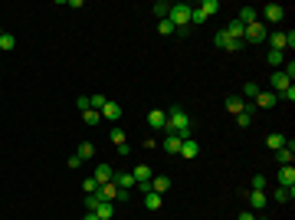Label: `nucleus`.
I'll return each mask as SVG.
<instances>
[{"instance_id": "1", "label": "nucleus", "mask_w": 295, "mask_h": 220, "mask_svg": "<svg viewBox=\"0 0 295 220\" xmlns=\"http://www.w3.org/2000/svg\"><path fill=\"white\" fill-rule=\"evenodd\" d=\"M167 132L187 138V132H191V119H187L184 108H171V112H167Z\"/></svg>"}, {"instance_id": "2", "label": "nucleus", "mask_w": 295, "mask_h": 220, "mask_svg": "<svg viewBox=\"0 0 295 220\" xmlns=\"http://www.w3.org/2000/svg\"><path fill=\"white\" fill-rule=\"evenodd\" d=\"M191 13H194V7H187V4H171V13H167V20L174 23V30H180V26L191 23Z\"/></svg>"}, {"instance_id": "3", "label": "nucleus", "mask_w": 295, "mask_h": 220, "mask_svg": "<svg viewBox=\"0 0 295 220\" xmlns=\"http://www.w3.org/2000/svg\"><path fill=\"white\" fill-rule=\"evenodd\" d=\"M220 10V0H203L200 7H194V13H191V23H203L207 17H213V13Z\"/></svg>"}, {"instance_id": "4", "label": "nucleus", "mask_w": 295, "mask_h": 220, "mask_svg": "<svg viewBox=\"0 0 295 220\" xmlns=\"http://www.w3.org/2000/svg\"><path fill=\"white\" fill-rule=\"evenodd\" d=\"M269 40V46L272 50H279V53H285V50H292L295 46V33L289 30V33H272V36H266Z\"/></svg>"}, {"instance_id": "5", "label": "nucleus", "mask_w": 295, "mask_h": 220, "mask_svg": "<svg viewBox=\"0 0 295 220\" xmlns=\"http://www.w3.org/2000/svg\"><path fill=\"white\" fill-rule=\"evenodd\" d=\"M266 36H269V33H266L263 20H256V23H249V26L243 30V40H249V43H263Z\"/></svg>"}, {"instance_id": "6", "label": "nucleus", "mask_w": 295, "mask_h": 220, "mask_svg": "<svg viewBox=\"0 0 295 220\" xmlns=\"http://www.w3.org/2000/svg\"><path fill=\"white\" fill-rule=\"evenodd\" d=\"M213 43L220 46V50H227V53H236V50H240V46H243V40H233V36H230V33H227V30H220V33H216V36H213Z\"/></svg>"}, {"instance_id": "7", "label": "nucleus", "mask_w": 295, "mask_h": 220, "mask_svg": "<svg viewBox=\"0 0 295 220\" xmlns=\"http://www.w3.org/2000/svg\"><path fill=\"white\" fill-rule=\"evenodd\" d=\"M112 184H115L118 191H131V188H135V174H131V171H115Z\"/></svg>"}, {"instance_id": "8", "label": "nucleus", "mask_w": 295, "mask_h": 220, "mask_svg": "<svg viewBox=\"0 0 295 220\" xmlns=\"http://www.w3.org/2000/svg\"><path fill=\"white\" fill-rule=\"evenodd\" d=\"M148 125H151L154 132H167V112H161V108L148 112Z\"/></svg>"}, {"instance_id": "9", "label": "nucleus", "mask_w": 295, "mask_h": 220, "mask_svg": "<svg viewBox=\"0 0 295 220\" xmlns=\"http://www.w3.org/2000/svg\"><path fill=\"white\" fill-rule=\"evenodd\" d=\"M263 17L269 20V23H279V20L285 17V7H279V4H266V7H263Z\"/></svg>"}, {"instance_id": "10", "label": "nucleus", "mask_w": 295, "mask_h": 220, "mask_svg": "<svg viewBox=\"0 0 295 220\" xmlns=\"http://www.w3.org/2000/svg\"><path fill=\"white\" fill-rule=\"evenodd\" d=\"M279 188H295V168L292 164H282V168H279Z\"/></svg>"}, {"instance_id": "11", "label": "nucleus", "mask_w": 295, "mask_h": 220, "mask_svg": "<svg viewBox=\"0 0 295 220\" xmlns=\"http://www.w3.org/2000/svg\"><path fill=\"white\" fill-rule=\"evenodd\" d=\"M95 197H98V201H115V197H118V188H115V184H98V188H95Z\"/></svg>"}, {"instance_id": "12", "label": "nucleus", "mask_w": 295, "mask_h": 220, "mask_svg": "<svg viewBox=\"0 0 295 220\" xmlns=\"http://www.w3.org/2000/svg\"><path fill=\"white\" fill-rule=\"evenodd\" d=\"M95 184H108L112 177H115V168H108V164H95Z\"/></svg>"}, {"instance_id": "13", "label": "nucleus", "mask_w": 295, "mask_h": 220, "mask_svg": "<svg viewBox=\"0 0 295 220\" xmlns=\"http://www.w3.org/2000/svg\"><path fill=\"white\" fill-rule=\"evenodd\" d=\"M180 145H184V138L174 135V132H167V138H164V151H167V155H180Z\"/></svg>"}, {"instance_id": "14", "label": "nucleus", "mask_w": 295, "mask_h": 220, "mask_svg": "<svg viewBox=\"0 0 295 220\" xmlns=\"http://www.w3.org/2000/svg\"><path fill=\"white\" fill-rule=\"evenodd\" d=\"M197 155H200V145L191 141V138H184V145H180V158H184V161H194Z\"/></svg>"}, {"instance_id": "15", "label": "nucleus", "mask_w": 295, "mask_h": 220, "mask_svg": "<svg viewBox=\"0 0 295 220\" xmlns=\"http://www.w3.org/2000/svg\"><path fill=\"white\" fill-rule=\"evenodd\" d=\"M292 158H295V141H285V148L276 151V161L279 164H292Z\"/></svg>"}, {"instance_id": "16", "label": "nucleus", "mask_w": 295, "mask_h": 220, "mask_svg": "<svg viewBox=\"0 0 295 220\" xmlns=\"http://www.w3.org/2000/svg\"><path fill=\"white\" fill-rule=\"evenodd\" d=\"M151 191H154V194H164V191H171V177H167V174H154V177H151Z\"/></svg>"}, {"instance_id": "17", "label": "nucleus", "mask_w": 295, "mask_h": 220, "mask_svg": "<svg viewBox=\"0 0 295 220\" xmlns=\"http://www.w3.org/2000/svg\"><path fill=\"white\" fill-rule=\"evenodd\" d=\"M276 92H259L256 95V99H252V105H256V108H272V105H276Z\"/></svg>"}, {"instance_id": "18", "label": "nucleus", "mask_w": 295, "mask_h": 220, "mask_svg": "<svg viewBox=\"0 0 295 220\" xmlns=\"http://www.w3.org/2000/svg\"><path fill=\"white\" fill-rule=\"evenodd\" d=\"M102 115L108 122H118V119H122V105H118V102H105V105H102Z\"/></svg>"}, {"instance_id": "19", "label": "nucleus", "mask_w": 295, "mask_h": 220, "mask_svg": "<svg viewBox=\"0 0 295 220\" xmlns=\"http://www.w3.org/2000/svg\"><path fill=\"white\" fill-rule=\"evenodd\" d=\"M236 20H240L243 26H249V23H256L259 20V13H256V7H243L240 13H236Z\"/></svg>"}, {"instance_id": "20", "label": "nucleus", "mask_w": 295, "mask_h": 220, "mask_svg": "<svg viewBox=\"0 0 295 220\" xmlns=\"http://www.w3.org/2000/svg\"><path fill=\"white\" fill-rule=\"evenodd\" d=\"M252 115H256V105H252V102H246V108H243L240 115H236V125H240V128H246V125L252 122Z\"/></svg>"}, {"instance_id": "21", "label": "nucleus", "mask_w": 295, "mask_h": 220, "mask_svg": "<svg viewBox=\"0 0 295 220\" xmlns=\"http://www.w3.org/2000/svg\"><path fill=\"white\" fill-rule=\"evenodd\" d=\"M131 174H135V184H144V181H151V177H154V171H151V164H138Z\"/></svg>"}, {"instance_id": "22", "label": "nucleus", "mask_w": 295, "mask_h": 220, "mask_svg": "<svg viewBox=\"0 0 295 220\" xmlns=\"http://www.w3.org/2000/svg\"><path fill=\"white\" fill-rule=\"evenodd\" d=\"M246 108V99H240V95H227V112L230 115H240Z\"/></svg>"}, {"instance_id": "23", "label": "nucleus", "mask_w": 295, "mask_h": 220, "mask_svg": "<svg viewBox=\"0 0 295 220\" xmlns=\"http://www.w3.org/2000/svg\"><path fill=\"white\" fill-rule=\"evenodd\" d=\"M289 86H292V79H289V76H285L282 69L272 72V89H276V92H282V89H289Z\"/></svg>"}, {"instance_id": "24", "label": "nucleus", "mask_w": 295, "mask_h": 220, "mask_svg": "<svg viewBox=\"0 0 295 220\" xmlns=\"http://www.w3.org/2000/svg\"><path fill=\"white\" fill-rule=\"evenodd\" d=\"M266 201H269V197H266V191H252V194H249V210H263Z\"/></svg>"}, {"instance_id": "25", "label": "nucleus", "mask_w": 295, "mask_h": 220, "mask_svg": "<svg viewBox=\"0 0 295 220\" xmlns=\"http://www.w3.org/2000/svg\"><path fill=\"white\" fill-rule=\"evenodd\" d=\"M92 214L98 217V220H112V214H115V207H112V201H102L98 207L92 210Z\"/></svg>"}, {"instance_id": "26", "label": "nucleus", "mask_w": 295, "mask_h": 220, "mask_svg": "<svg viewBox=\"0 0 295 220\" xmlns=\"http://www.w3.org/2000/svg\"><path fill=\"white\" fill-rule=\"evenodd\" d=\"M285 141H289V138H285V135H282V132H272V135H269V138H266V145H269L272 151H279V148H285Z\"/></svg>"}, {"instance_id": "27", "label": "nucleus", "mask_w": 295, "mask_h": 220, "mask_svg": "<svg viewBox=\"0 0 295 220\" xmlns=\"http://www.w3.org/2000/svg\"><path fill=\"white\" fill-rule=\"evenodd\" d=\"M89 158H95V145L92 141H82L79 145V161H89Z\"/></svg>"}, {"instance_id": "28", "label": "nucleus", "mask_w": 295, "mask_h": 220, "mask_svg": "<svg viewBox=\"0 0 295 220\" xmlns=\"http://www.w3.org/2000/svg\"><path fill=\"white\" fill-rule=\"evenodd\" d=\"M292 197H295V188H276V201L279 204H289Z\"/></svg>"}, {"instance_id": "29", "label": "nucleus", "mask_w": 295, "mask_h": 220, "mask_svg": "<svg viewBox=\"0 0 295 220\" xmlns=\"http://www.w3.org/2000/svg\"><path fill=\"white\" fill-rule=\"evenodd\" d=\"M243 30H246V26L240 23V20H230V26H227V33H230V36H233V40H243Z\"/></svg>"}, {"instance_id": "30", "label": "nucleus", "mask_w": 295, "mask_h": 220, "mask_svg": "<svg viewBox=\"0 0 295 220\" xmlns=\"http://www.w3.org/2000/svg\"><path fill=\"white\" fill-rule=\"evenodd\" d=\"M259 92H263V89H259L256 82H246V86H243V95H240V99H256Z\"/></svg>"}, {"instance_id": "31", "label": "nucleus", "mask_w": 295, "mask_h": 220, "mask_svg": "<svg viewBox=\"0 0 295 220\" xmlns=\"http://www.w3.org/2000/svg\"><path fill=\"white\" fill-rule=\"evenodd\" d=\"M82 122H86V125H98V122H102V115H98L95 108H86V112H82Z\"/></svg>"}, {"instance_id": "32", "label": "nucleus", "mask_w": 295, "mask_h": 220, "mask_svg": "<svg viewBox=\"0 0 295 220\" xmlns=\"http://www.w3.org/2000/svg\"><path fill=\"white\" fill-rule=\"evenodd\" d=\"M144 207L148 210H158L161 207V194H154V191H151V194H144Z\"/></svg>"}, {"instance_id": "33", "label": "nucleus", "mask_w": 295, "mask_h": 220, "mask_svg": "<svg viewBox=\"0 0 295 220\" xmlns=\"http://www.w3.org/2000/svg\"><path fill=\"white\" fill-rule=\"evenodd\" d=\"M13 46H17V36H10V33H4V36H0V50H4V53H10Z\"/></svg>"}, {"instance_id": "34", "label": "nucleus", "mask_w": 295, "mask_h": 220, "mask_svg": "<svg viewBox=\"0 0 295 220\" xmlns=\"http://www.w3.org/2000/svg\"><path fill=\"white\" fill-rule=\"evenodd\" d=\"M154 13H158L161 20H167V13H171V4H167V0H158V4H154Z\"/></svg>"}, {"instance_id": "35", "label": "nucleus", "mask_w": 295, "mask_h": 220, "mask_svg": "<svg viewBox=\"0 0 295 220\" xmlns=\"http://www.w3.org/2000/svg\"><path fill=\"white\" fill-rule=\"evenodd\" d=\"M266 59H269L272 66H282V63H285V53H279V50H269V56H266Z\"/></svg>"}, {"instance_id": "36", "label": "nucleus", "mask_w": 295, "mask_h": 220, "mask_svg": "<svg viewBox=\"0 0 295 220\" xmlns=\"http://www.w3.org/2000/svg\"><path fill=\"white\" fill-rule=\"evenodd\" d=\"M276 99H282V102H295V86L282 89V92H276Z\"/></svg>"}, {"instance_id": "37", "label": "nucleus", "mask_w": 295, "mask_h": 220, "mask_svg": "<svg viewBox=\"0 0 295 220\" xmlns=\"http://www.w3.org/2000/svg\"><path fill=\"white\" fill-rule=\"evenodd\" d=\"M158 30L164 33V36H174V33H177V30H174V23H171V20H161V23H158Z\"/></svg>"}, {"instance_id": "38", "label": "nucleus", "mask_w": 295, "mask_h": 220, "mask_svg": "<svg viewBox=\"0 0 295 220\" xmlns=\"http://www.w3.org/2000/svg\"><path fill=\"white\" fill-rule=\"evenodd\" d=\"M108 138L115 141V145H125V132H122V128H112V135H108Z\"/></svg>"}, {"instance_id": "39", "label": "nucleus", "mask_w": 295, "mask_h": 220, "mask_svg": "<svg viewBox=\"0 0 295 220\" xmlns=\"http://www.w3.org/2000/svg\"><path fill=\"white\" fill-rule=\"evenodd\" d=\"M95 188H98L95 177H86V181H82V191H86V194H95Z\"/></svg>"}, {"instance_id": "40", "label": "nucleus", "mask_w": 295, "mask_h": 220, "mask_svg": "<svg viewBox=\"0 0 295 220\" xmlns=\"http://www.w3.org/2000/svg\"><path fill=\"white\" fill-rule=\"evenodd\" d=\"M252 191H266V174H256V177H252Z\"/></svg>"}, {"instance_id": "41", "label": "nucleus", "mask_w": 295, "mask_h": 220, "mask_svg": "<svg viewBox=\"0 0 295 220\" xmlns=\"http://www.w3.org/2000/svg\"><path fill=\"white\" fill-rule=\"evenodd\" d=\"M98 204H102V201H98V197H95V194H86V210H95V207H98Z\"/></svg>"}, {"instance_id": "42", "label": "nucleus", "mask_w": 295, "mask_h": 220, "mask_svg": "<svg viewBox=\"0 0 295 220\" xmlns=\"http://www.w3.org/2000/svg\"><path fill=\"white\" fill-rule=\"evenodd\" d=\"M76 105H79V112H86V108H89V95H79V102H76Z\"/></svg>"}, {"instance_id": "43", "label": "nucleus", "mask_w": 295, "mask_h": 220, "mask_svg": "<svg viewBox=\"0 0 295 220\" xmlns=\"http://www.w3.org/2000/svg\"><path fill=\"white\" fill-rule=\"evenodd\" d=\"M285 76H289V79H295V63H285V69H282Z\"/></svg>"}, {"instance_id": "44", "label": "nucleus", "mask_w": 295, "mask_h": 220, "mask_svg": "<svg viewBox=\"0 0 295 220\" xmlns=\"http://www.w3.org/2000/svg\"><path fill=\"white\" fill-rule=\"evenodd\" d=\"M236 220H256V214H252V210H243V214L236 217Z\"/></svg>"}, {"instance_id": "45", "label": "nucleus", "mask_w": 295, "mask_h": 220, "mask_svg": "<svg viewBox=\"0 0 295 220\" xmlns=\"http://www.w3.org/2000/svg\"><path fill=\"white\" fill-rule=\"evenodd\" d=\"M82 220H98V217L92 214V210H86V217H82Z\"/></svg>"}, {"instance_id": "46", "label": "nucleus", "mask_w": 295, "mask_h": 220, "mask_svg": "<svg viewBox=\"0 0 295 220\" xmlns=\"http://www.w3.org/2000/svg\"><path fill=\"white\" fill-rule=\"evenodd\" d=\"M256 220H266V217H256Z\"/></svg>"}, {"instance_id": "47", "label": "nucleus", "mask_w": 295, "mask_h": 220, "mask_svg": "<svg viewBox=\"0 0 295 220\" xmlns=\"http://www.w3.org/2000/svg\"><path fill=\"white\" fill-rule=\"evenodd\" d=\"M0 36H4V30H0Z\"/></svg>"}]
</instances>
